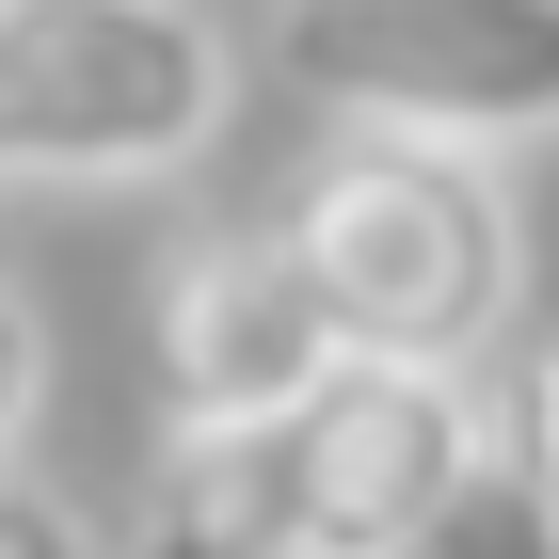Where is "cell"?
Instances as JSON below:
<instances>
[{
  "instance_id": "6da1fadb",
  "label": "cell",
  "mask_w": 559,
  "mask_h": 559,
  "mask_svg": "<svg viewBox=\"0 0 559 559\" xmlns=\"http://www.w3.org/2000/svg\"><path fill=\"white\" fill-rule=\"evenodd\" d=\"M288 240L336 304V336L400 352V368H496L527 320V209H512L496 144L336 129L288 192Z\"/></svg>"
},
{
  "instance_id": "7a4b0ae2",
  "label": "cell",
  "mask_w": 559,
  "mask_h": 559,
  "mask_svg": "<svg viewBox=\"0 0 559 559\" xmlns=\"http://www.w3.org/2000/svg\"><path fill=\"white\" fill-rule=\"evenodd\" d=\"M240 112L209 0H0V192H144Z\"/></svg>"
},
{
  "instance_id": "3957f363",
  "label": "cell",
  "mask_w": 559,
  "mask_h": 559,
  "mask_svg": "<svg viewBox=\"0 0 559 559\" xmlns=\"http://www.w3.org/2000/svg\"><path fill=\"white\" fill-rule=\"evenodd\" d=\"M272 81L336 129L544 144L559 129V0H272Z\"/></svg>"
},
{
  "instance_id": "277c9868",
  "label": "cell",
  "mask_w": 559,
  "mask_h": 559,
  "mask_svg": "<svg viewBox=\"0 0 559 559\" xmlns=\"http://www.w3.org/2000/svg\"><path fill=\"white\" fill-rule=\"evenodd\" d=\"M336 304L304 272L288 209L272 224H209L160 257V304H144V368H160V416L176 431H272L336 384Z\"/></svg>"
},
{
  "instance_id": "5b68a950",
  "label": "cell",
  "mask_w": 559,
  "mask_h": 559,
  "mask_svg": "<svg viewBox=\"0 0 559 559\" xmlns=\"http://www.w3.org/2000/svg\"><path fill=\"white\" fill-rule=\"evenodd\" d=\"M288 431V512H304V559H384L416 544L448 496H464V464L496 448V400H479V368H400V352H336V384L304 400Z\"/></svg>"
},
{
  "instance_id": "8992f818",
  "label": "cell",
  "mask_w": 559,
  "mask_h": 559,
  "mask_svg": "<svg viewBox=\"0 0 559 559\" xmlns=\"http://www.w3.org/2000/svg\"><path fill=\"white\" fill-rule=\"evenodd\" d=\"M112 559H304L288 431H160V479Z\"/></svg>"
},
{
  "instance_id": "52a82bcc",
  "label": "cell",
  "mask_w": 559,
  "mask_h": 559,
  "mask_svg": "<svg viewBox=\"0 0 559 559\" xmlns=\"http://www.w3.org/2000/svg\"><path fill=\"white\" fill-rule=\"evenodd\" d=\"M384 559H559V496L512 464V448H479V464H464V496H448L416 544H384Z\"/></svg>"
},
{
  "instance_id": "ba28073f",
  "label": "cell",
  "mask_w": 559,
  "mask_h": 559,
  "mask_svg": "<svg viewBox=\"0 0 559 559\" xmlns=\"http://www.w3.org/2000/svg\"><path fill=\"white\" fill-rule=\"evenodd\" d=\"M0 559H112L81 496H48L33 464H0Z\"/></svg>"
},
{
  "instance_id": "9c48e42d",
  "label": "cell",
  "mask_w": 559,
  "mask_h": 559,
  "mask_svg": "<svg viewBox=\"0 0 559 559\" xmlns=\"http://www.w3.org/2000/svg\"><path fill=\"white\" fill-rule=\"evenodd\" d=\"M496 448H512V464H527V479L559 496V336H544V352L512 368V400H496Z\"/></svg>"
},
{
  "instance_id": "30bf717a",
  "label": "cell",
  "mask_w": 559,
  "mask_h": 559,
  "mask_svg": "<svg viewBox=\"0 0 559 559\" xmlns=\"http://www.w3.org/2000/svg\"><path fill=\"white\" fill-rule=\"evenodd\" d=\"M33 400H48V320H33V288L0 272V464H16V431H33Z\"/></svg>"
}]
</instances>
